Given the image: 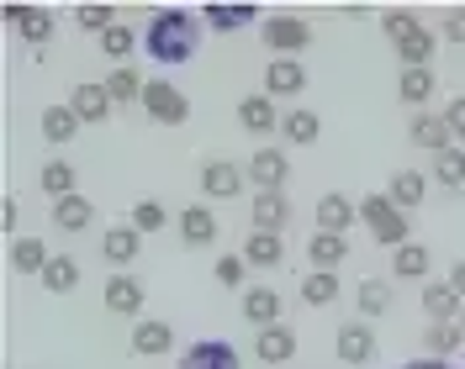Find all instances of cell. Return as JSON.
Returning <instances> with one entry per match:
<instances>
[{
	"label": "cell",
	"instance_id": "1",
	"mask_svg": "<svg viewBox=\"0 0 465 369\" xmlns=\"http://www.w3.org/2000/svg\"><path fill=\"white\" fill-rule=\"evenodd\" d=\"M202 48V16L196 11H185V5H164V11H153V22L143 32V53L153 63H191Z\"/></svg>",
	"mask_w": 465,
	"mask_h": 369
},
{
	"label": "cell",
	"instance_id": "2",
	"mask_svg": "<svg viewBox=\"0 0 465 369\" xmlns=\"http://www.w3.org/2000/svg\"><path fill=\"white\" fill-rule=\"evenodd\" d=\"M138 106H143L148 121H159V127H185V121H191V101H185V90L170 85V80H148Z\"/></svg>",
	"mask_w": 465,
	"mask_h": 369
},
{
	"label": "cell",
	"instance_id": "3",
	"mask_svg": "<svg viewBox=\"0 0 465 369\" xmlns=\"http://www.w3.org/2000/svg\"><path fill=\"white\" fill-rule=\"evenodd\" d=\"M260 43L275 58H296V53L312 48V27H307L302 16H270V22L260 27Z\"/></svg>",
	"mask_w": 465,
	"mask_h": 369
},
{
	"label": "cell",
	"instance_id": "4",
	"mask_svg": "<svg viewBox=\"0 0 465 369\" xmlns=\"http://www.w3.org/2000/svg\"><path fill=\"white\" fill-rule=\"evenodd\" d=\"M333 354H339V364H376V327L360 316V322H344L339 333H333Z\"/></svg>",
	"mask_w": 465,
	"mask_h": 369
},
{
	"label": "cell",
	"instance_id": "5",
	"mask_svg": "<svg viewBox=\"0 0 465 369\" xmlns=\"http://www.w3.org/2000/svg\"><path fill=\"white\" fill-rule=\"evenodd\" d=\"M243 185H249V170H243V164H232V159H206L202 164V196L238 200L243 196Z\"/></svg>",
	"mask_w": 465,
	"mask_h": 369
},
{
	"label": "cell",
	"instance_id": "6",
	"mask_svg": "<svg viewBox=\"0 0 465 369\" xmlns=\"http://www.w3.org/2000/svg\"><path fill=\"white\" fill-rule=\"evenodd\" d=\"M243 170H249V185H260V190H286L291 185V153L286 148H254Z\"/></svg>",
	"mask_w": 465,
	"mask_h": 369
},
{
	"label": "cell",
	"instance_id": "7",
	"mask_svg": "<svg viewBox=\"0 0 465 369\" xmlns=\"http://www.w3.org/2000/svg\"><path fill=\"white\" fill-rule=\"evenodd\" d=\"M302 90H307L302 58H270V63H264V95H270V101H296Z\"/></svg>",
	"mask_w": 465,
	"mask_h": 369
},
{
	"label": "cell",
	"instance_id": "8",
	"mask_svg": "<svg viewBox=\"0 0 465 369\" xmlns=\"http://www.w3.org/2000/svg\"><path fill=\"white\" fill-rule=\"evenodd\" d=\"M174 228H180V243H185V248H212V243H217V211H212V206H206V200H196V206H185V211H180V217H174Z\"/></svg>",
	"mask_w": 465,
	"mask_h": 369
},
{
	"label": "cell",
	"instance_id": "9",
	"mask_svg": "<svg viewBox=\"0 0 465 369\" xmlns=\"http://www.w3.org/2000/svg\"><path fill=\"white\" fill-rule=\"evenodd\" d=\"M138 254H143V232L133 228V222H127V228L116 222V228L106 232V238H101V258L112 264L116 275H127V269L138 264Z\"/></svg>",
	"mask_w": 465,
	"mask_h": 369
},
{
	"label": "cell",
	"instance_id": "10",
	"mask_svg": "<svg viewBox=\"0 0 465 369\" xmlns=\"http://www.w3.org/2000/svg\"><path fill=\"white\" fill-rule=\"evenodd\" d=\"M249 222H254V232H286L291 228V196L286 190H260V196H249Z\"/></svg>",
	"mask_w": 465,
	"mask_h": 369
},
{
	"label": "cell",
	"instance_id": "11",
	"mask_svg": "<svg viewBox=\"0 0 465 369\" xmlns=\"http://www.w3.org/2000/svg\"><path fill=\"white\" fill-rule=\"evenodd\" d=\"M238 312H243V322H254V327H275V322L286 316V301H281V290H270V285H249V290L238 296Z\"/></svg>",
	"mask_w": 465,
	"mask_h": 369
},
{
	"label": "cell",
	"instance_id": "12",
	"mask_svg": "<svg viewBox=\"0 0 465 369\" xmlns=\"http://www.w3.org/2000/svg\"><path fill=\"white\" fill-rule=\"evenodd\" d=\"M101 301H106V312H112V316H143L148 290H143L138 275H112L106 290H101Z\"/></svg>",
	"mask_w": 465,
	"mask_h": 369
},
{
	"label": "cell",
	"instance_id": "13",
	"mask_svg": "<svg viewBox=\"0 0 465 369\" xmlns=\"http://www.w3.org/2000/svg\"><path fill=\"white\" fill-rule=\"evenodd\" d=\"M281 121H286V112H275V101L270 95H243L238 101V127L243 132H254V138H270V132H281Z\"/></svg>",
	"mask_w": 465,
	"mask_h": 369
},
{
	"label": "cell",
	"instance_id": "14",
	"mask_svg": "<svg viewBox=\"0 0 465 369\" xmlns=\"http://www.w3.org/2000/svg\"><path fill=\"white\" fill-rule=\"evenodd\" d=\"M180 369H243V364H238V348H232V343L202 338L180 354Z\"/></svg>",
	"mask_w": 465,
	"mask_h": 369
},
{
	"label": "cell",
	"instance_id": "15",
	"mask_svg": "<svg viewBox=\"0 0 465 369\" xmlns=\"http://www.w3.org/2000/svg\"><path fill=\"white\" fill-rule=\"evenodd\" d=\"M254 359H260V364H291V359H296V333H291V322H275V327H260V333H254Z\"/></svg>",
	"mask_w": 465,
	"mask_h": 369
},
{
	"label": "cell",
	"instance_id": "16",
	"mask_svg": "<svg viewBox=\"0 0 465 369\" xmlns=\"http://www.w3.org/2000/svg\"><path fill=\"white\" fill-rule=\"evenodd\" d=\"M170 348H174V327L164 316H138V322H133V354H138V359L170 354Z\"/></svg>",
	"mask_w": 465,
	"mask_h": 369
},
{
	"label": "cell",
	"instance_id": "17",
	"mask_svg": "<svg viewBox=\"0 0 465 369\" xmlns=\"http://www.w3.org/2000/svg\"><path fill=\"white\" fill-rule=\"evenodd\" d=\"M354 222H360V200L339 196V190L318 196V232H339V238H344Z\"/></svg>",
	"mask_w": 465,
	"mask_h": 369
},
{
	"label": "cell",
	"instance_id": "18",
	"mask_svg": "<svg viewBox=\"0 0 465 369\" xmlns=\"http://www.w3.org/2000/svg\"><path fill=\"white\" fill-rule=\"evenodd\" d=\"M243 264L249 269H281L286 264V238L281 232H254V238H243Z\"/></svg>",
	"mask_w": 465,
	"mask_h": 369
},
{
	"label": "cell",
	"instance_id": "19",
	"mask_svg": "<svg viewBox=\"0 0 465 369\" xmlns=\"http://www.w3.org/2000/svg\"><path fill=\"white\" fill-rule=\"evenodd\" d=\"M407 138L418 142L423 153H444V148H455V138H450V127H444V112H418L412 116V127H407Z\"/></svg>",
	"mask_w": 465,
	"mask_h": 369
},
{
	"label": "cell",
	"instance_id": "20",
	"mask_svg": "<svg viewBox=\"0 0 465 369\" xmlns=\"http://www.w3.org/2000/svg\"><path fill=\"white\" fill-rule=\"evenodd\" d=\"M69 112L95 127V121H106L116 106H112V95H106V85H90V80H80V85H74V95H69Z\"/></svg>",
	"mask_w": 465,
	"mask_h": 369
},
{
	"label": "cell",
	"instance_id": "21",
	"mask_svg": "<svg viewBox=\"0 0 465 369\" xmlns=\"http://www.w3.org/2000/svg\"><path fill=\"white\" fill-rule=\"evenodd\" d=\"M423 312H429V322H460V290L450 280H429L423 285Z\"/></svg>",
	"mask_w": 465,
	"mask_h": 369
},
{
	"label": "cell",
	"instance_id": "22",
	"mask_svg": "<svg viewBox=\"0 0 465 369\" xmlns=\"http://www.w3.org/2000/svg\"><path fill=\"white\" fill-rule=\"evenodd\" d=\"M434 90H439L434 69H402V74H397V101H402V106H418V112H423V106L434 101Z\"/></svg>",
	"mask_w": 465,
	"mask_h": 369
},
{
	"label": "cell",
	"instance_id": "23",
	"mask_svg": "<svg viewBox=\"0 0 465 369\" xmlns=\"http://www.w3.org/2000/svg\"><path fill=\"white\" fill-rule=\"evenodd\" d=\"M37 185H43V196H54V200L80 196V174H74L69 159H48V164L37 170Z\"/></svg>",
	"mask_w": 465,
	"mask_h": 369
},
{
	"label": "cell",
	"instance_id": "24",
	"mask_svg": "<svg viewBox=\"0 0 465 369\" xmlns=\"http://www.w3.org/2000/svg\"><path fill=\"white\" fill-rule=\"evenodd\" d=\"M48 264H54V254H48L43 238H11V269H16V275H37V280H43Z\"/></svg>",
	"mask_w": 465,
	"mask_h": 369
},
{
	"label": "cell",
	"instance_id": "25",
	"mask_svg": "<svg viewBox=\"0 0 465 369\" xmlns=\"http://www.w3.org/2000/svg\"><path fill=\"white\" fill-rule=\"evenodd\" d=\"M434 48H439V37L429 27H418L397 43V63H402V69H429V63H434Z\"/></svg>",
	"mask_w": 465,
	"mask_h": 369
},
{
	"label": "cell",
	"instance_id": "26",
	"mask_svg": "<svg viewBox=\"0 0 465 369\" xmlns=\"http://www.w3.org/2000/svg\"><path fill=\"white\" fill-rule=\"evenodd\" d=\"M386 196L397 200V211H412V206H423V196H429V174L397 170V174H391V185H386Z\"/></svg>",
	"mask_w": 465,
	"mask_h": 369
},
{
	"label": "cell",
	"instance_id": "27",
	"mask_svg": "<svg viewBox=\"0 0 465 369\" xmlns=\"http://www.w3.org/2000/svg\"><path fill=\"white\" fill-rule=\"evenodd\" d=\"M307 258H312V269L339 275V264L349 258V238H339V232H318V238L307 243Z\"/></svg>",
	"mask_w": 465,
	"mask_h": 369
},
{
	"label": "cell",
	"instance_id": "28",
	"mask_svg": "<svg viewBox=\"0 0 465 369\" xmlns=\"http://www.w3.org/2000/svg\"><path fill=\"white\" fill-rule=\"evenodd\" d=\"M202 22H206V32H238V27H254L260 22V11L254 5H206L202 11Z\"/></svg>",
	"mask_w": 465,
	"mask_h": 369
},
{
	"label": "cell",
	"instance_id": "29",
	"mask_svg": "<svg viewBox=\"0 0 465 369\" xmlns=\"http://www.w3.org/2000/svg\"><path fill=\"white\" fill-rule=\"evenodd\" d=\"M429 269H434V254H429L423 243H402V248L391 254V275H397V280H429Z\"/></svg>",
	"mask_w": 465,
	"mask_h": 369
},
{
	"label": "cell",
	"instance_id": "30",
	"mask_svg": "<svg viewBox=\"0 0 465 369\" xmlns=\"http://www.w3.org/2000/svg\"><path fill=\"white\" fill-rule=\"evenodd\" d=\"M95 222V206L85 196H69V200H54V228L58 232H85Z\"/></svg>",
	"mask_w": 465,
	"mask_h": 369
},
{
	"label": "cell",
	"instance_id": "31",
	"mask_svg": "<svg viewBox=\"0 0 465 369\" xmlns=\"http://www.w3.org/2000/svg\"><path fill=\"white\" fill-rule=\"evenodd\" d=\"M37 127H43V138L54 142V148H64V142H74V132H80V116L69 112V106H48V112L37 116Z\"/></svg>",
	"mask_w": 465,
	"mask_h": 369
},
{
	"label": "cell",
	"instance_id": "32",
	"mask_svg": "<svg viewBox=\"0 0 465 369\" xmlns=\"http://www.w3.org/2000/svg\"><path fill=\"white\" fill-rule=\"evenodd\" d=\"M460 322H429V327H423V354H429V359H450V354H455V348H460Z\"/></svg>",
	"mask_w": 465,
	"mask_h": 369
},
{
	"label": "cell",
	"instance_id": "33",
	"mask_svg": "<svg viewBox=\"0 0 465 369\" xmlns=\"http://www.w3.org/2000/svg\"><path fill=\"white\" fill-rule=\"evenodd\" d=\"M354 306H360V316H365V322H371V316H386V312H391V285L376 280V275H371V280H360V290H354Z\"/></svg>",
	"mask_w": 465,
	"mask_h": 369
},
{
	"label": "cell",
	"instance_id": "34",
	"mask_svg": "<svg viewBox=\"0 0 465 369\" xmlns=\"http://www.w3.org/2000/svg\"><path fill=\"white\" fill-rule=\"evenodd\" d=\"M281 132H286L291 148H307V142H318V138H322V116H318V112H286Z\"/></svg>",
	"mask_w": 465,
	"mask_h": 369
},
{
	"label": "cell",
	"instance_id": "35",
	"mask_svg": "<svg viewBox=\"0 0 465 369\" xmlns=\"http://www.w3.org/2000/svg\"><path fill=\"white\" fill-rule=\"evenodd\" d=\"M74 285H80V258L54 254V264L43 269V290H54V296H69Z\"/></svg>",
	"mask_w": 465,
	"mask_h": 369
},
{
	"label": "cell",
	"instance_id": "36",
	"mask_svg": "<svg viewBox=\"0 0 465 369\" xmlns=\"http://www.w3.org/2000/svg\"><path fill=\"white\" fill-rule=\"evenodd\" d=\"M101 85H106V95H112V106L143 101V80H138V69H127V63H122V69H112V74H106Z\"/></svg>",
	"mask_w": 465,
	"mask_h": 369
},
{
	"label": "cell",
	"instance_id": "37",
	"mask_svg": "<svg viewBox=\"0 0 465 369\" xmlns=\"http://www.w3.org/2000/svg\"><path fill=\"white\" fill-rule=\"evenodd\" d=\"M333 301H339V275L312 269V275L302 280V306H333Z\"/></svg>",
	"mask_w": 465,
	"mask_h": 369
},
{
	"label": "cell",
	"instance_id": "38",
	"mask_svg": "<svg viewBox=\"0 0 465 369\" xmlns=\"http://www.w3.org/2000/svg\"><path fill=\"white\" fill-rule=\"evenodd\" d=\"M371 232H376L381 248H391V254H397L402 243H412V217H407V211H391V217H386V222H376Z\"/></svg>",
	"mask_w": 465,
	"mask_h": 369
},
{
	"label": "cell",
	"instance_id": "39",
	"mask_svg": "<svg viewBox=\"0 0 465 369\" xmlns=\"http://www.w3.org/2000/svg\"><path fill=\"white\" fill-rule=\"evenodd\" d=\"M133 48H138V32H133V27H122V22H116V27L106 32V37H101V53L112 58L116 69H122V63L133 58Z\"/></svg>",
	"mask_w": 465,
	"mask_h": 369
},
{
	"label": "cell",
	"instance_id": "40",
	"mask_svg": "<svg viewBox=\"0 0 465 369\" xmlns=\"http://www.w3.org/2000/svg\"><path fill=\"white\" fill-rule=\"evenodd\" d=\"M22 43H32V48H43L48 37H54V11H43V5H32L27 16H22Z\"/></svg>",
	"mask_w": 465,
	"mask_h": 369
},
{
	"label": "cell",
	"instance_id": "41",
	"mask_svg": "<svg viewBox=\"0 0 465 369\" xmlns=\"http://www.w3.org/2000/svg\"><path fill=\"white\" fill-rule=\"evenodd\" d=\"M74 22H80V32H95V37H106V32L116 27V11L112 5H74Z\"/></svg>",
	"mask_w": 465,
	"mask_h": 369
},
{
	"label": "cell",
	"instance_id": "42",
	"mask_svg": "<svg viewBox=\"0 0 465 369\" xmlns=\"http://www.w3.org/2000/svg\"><path fill=\"white\" fill-rule=\"evenodd\" d=\"M434 180L439 185H450V190H460L465 185V153L460 148H444V153L434 159Z\"/></svg>",
	"mask_w": 465,
	"mask_h": 369
},
{
	"label": "cell",
	"instance_id": "43",
	"mask_svg": "<svg viewBox=\"0 0 465 369\" xmlns=\"http://www.w3.org/2000/svg\"><path fill=\"white\" fill-rule=\"evenodd\" d=\"M391 211H397V200L386 196V190H371V196H360V222H365V228H376V222H386V217H391Z\"/></svg>",
	"mask_w": 465,
	"mask_h": 369
},
{
	"label": "cell",
	"instance_id": "44",
	"mask_svg": "<svg viewBox=\"0 0 465 369\" xmlns=\"http://www.w3.org/2000/svg\"><path fill=\"white\" fill-rule=\"evenodd\" d=\"M133 228L143 232H164V206H159V200H138V206H133Z\"/></svg>",
	"mask_w": 465,
	"mask_h": 369
},
{
	"label": "cell",
	"instance_id": "45",
	"mask_svg": "<svg viewBox=\"0 0 465 369\" xmlns=\"http://www.w3.org/2000/svg\"><path fill=\"white\" fill-rule=\"evenodd\" d=\"M212 275H217V285H228V290H238V285H243V275H249V264H243V254H223V258H217V269H212Z\"/></svg>",
	"mask_w": 465,
	"mask_h": 369
},
{
	"label": "cell",
	"instance_id": "46",
	"mask_svg": "<svg viewBox=\"0 0 465 369\" xmlns=\"http://www.w3.org/2000/svg\"><path fill=\"white\" fill-rule=\"evenodd\" d=\"M381 32H386V37H391V48H397L407 32H418V16H412V11H386V16H381Z\"/></svg>",
	"mask_w": 465,
	"mask_h": 369
},
{
	"label": "cell",
	"instance_id": "47",
	"mask_svg": "<svg viewBox=\"0 0 465 369\" xmlns=\"http://www.w3.org/2000/svg\"><path fill=\"white\" fill-rule=\"evenodd\" d=\"M444 43H455V48H465V5H455V11H444Z\"/></svg>",
	"mask_w": 465,
	"mask_h": 369
},
{
	"label": "cell",
	"instance_id": "48",
	"mask_svg": "<svg viewBox=\"0 0 465 369\" xmlns=\"http://www.w3.org/2000/svg\"><path fill=\"white\" fill-rule=\"evenodd\" d=\"M444 127H450V138L465 142V95H455V101L444 106Z\"/></svg>",
	"mask_w": 465,
	"mask_h": 369
},
{
	"label": "cell",
	"instance_id": "49",
	"mask_svg": "<svg viewBox=\"0 0 465 369\" xmlns=\"http://www.w3.org/2000/svg\"><path fill=\"white\" fill-rule=\"evenodd\" d=\"M16 222H22V206H16V196H5V200H0V228L16 238Z\"/></svg>",
	"mask_w": 465,
	"mask_h": 369
},
{
	"label": "cell",
	"instance_id": "50",
	"mask_svg": "<svg viewBox=\"0 0 465 369\" xmlns=\"http://www.w3.org/2000/svg\"><path fill=\"white\" fill-rule=\"evenodd\" d=\"M402 369H455V364H450V359H429V354H423V359H407Z\"/></svg>",
	"mask_w": 465,
	"mask_h": 369
},
{
	"label": "cell",
	"instance_id": "51",
	"mask_svg": "<svg viewBox=\"0 0 465 369\" xmlns=\"http://www.w3.org/2000/svg\"><path fill=\"white\" fill-rule=\"evenodd\" d=\"M450 285L460 290V301H465V258H455V264H450Z\"/></svg>",
	"mask_w": 465,
	"mask_h": 369
},
{
	"label": "cell",
	"instance_id": "52",
	"mask_svg": "<svg viewBox=\"0 0 465 369\" xmlns=\"http://www.w3.org/2000/svg\"><path fill=\"white\" fill-rule=\"evenodd\" d=\"M32 5H16V0H11V5H5V11H0V16H5V22H16V27H22V16H27Z\"/></svg>",
	"mask_w": 465,
	"mask_h": 369
},
{
	"label": "cell",
	"instance_id": "53",
	"mask_svg": "<svg viewBox=\"0 0 465 369\" xmlns=\"http://www.w3.org/2000/svg\"><path fill=\"white\" fill-rule=\"evenodd\" d=\"M460 333H465V312H460Z\"/></svg>",
	"mask_w": 465,
	"mask_h": 369
}]
</instances>
